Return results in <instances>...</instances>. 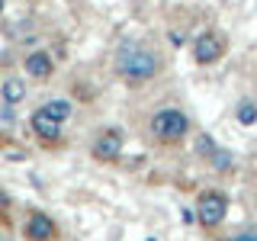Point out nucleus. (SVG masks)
Listing matches in <instances>:
<instances>
[{
    "mask_svg": "<svg viewBox=\"0 0 257 241\" xmlns=\"http://www.w3.org/2000/svg\"><path fill=\"white\" fill-rule=\"evenodd\" d=\"M26 235L29 238H52L55 235V225H52V219H48V215H42V212H36L32 215V219L26 222Z\"/></svg>",
    "mask_w": 257,
    "mask_h": 241,
    "instance_id": "7",
    "label": "nucleus"
},
{
    "mask_svg": "<svg viewBox=\"0 0 257 241\" xmlns=\"http://www.w3.org/2000/svg\"><path fill=\"white\" fill-rule=\"evenodd\" d=\"M187 129H190V123H187V116H183L180 109H161V112L151 116V135L161 139V142L183 139V135H187Z\"/></svg>",
    "mask_w": 257,
    "mask_h": 241,
    "instance_id": "2",
    "label": "nucleus"
},
{
    "mask_svg": "<svg viewBox=\"0 0 257 241\" xmlns=\"http://www.w3.org/2000/svg\"><path fill=\"white\" fill-rule=\"evenodd\" d=\"M4 212H7V199L0 196V219H4Z\"/></svg>",
    "mask_w": 257,
    "mask_h": 241,
    "instance_id": "14",
    "label": "nucleus"
},
{
    "mask_svg": "<svg viewBox=\"0 0 257 241\" xmlns=\"http://www.w3.org/2000/svg\"><path fill=\"white\" fill-rule=\"evenodd\" d=\"M26 71L32 77H48L52 74V58H48L45 52H32L26 58Z\"/></svg>",
    "mask_w": 257,
    "mask_h": 241,
    "instance_id": "8",
    "label": "nucleus"
},
{
    "mask_svg": "<svg viewBox=\"0 0 257 241\" xmlns=\"http://www.w3.org/2000/svg\"><path fill=\"white\" fill-rule=\"evenodd\" d=\"M32 129H36V135H42L45 142H52V139L61 135V119H55L52 112L39 109V112H32Z\"/></svg>",
    "mask_w": 257,
    "mask_h": 241,
    "instance_id": "4",
    "label": "nucleus"
},
{
    "mask_svg": "<svg viewBox=\"0 0 257 241\" xmlns=\"http://www.w3.org/2000/svg\"><path fill=\"white\" fill-rule=\"evenodd\" d=\"M193 219H196V209H183V222H187V225H190Z\"/></svg>",
    "mask_w": 257,
    "mask_h": 241,
    "instance_id": "13",
    "label": "nucleus"
},
{
    "mask_svg": "<svg viewBox=\"0 0 257 241\" xmlns=\"http://www.w3.org/2000/svg\"><path fill=\"white\" fill-rule=\"evenodd\" d=\"M219 52H222V45H219V39L215 36H199L196 39V61L199 64H212L215 58H219Z\"/></svg>",
    "mask_w": 257,
    "mask_h": 241,
    "instance_id": "6",
    "label": "nucleus"
},
{
    "mask_svg": "<svg viewBox=\"0 0 257 241\" xmlns=\"http://www.w3.org/2000/svg\"><path fill=\"white\" fill-rule=\"evenodd\" d=\"M42 109H45V112H52L55 119H61V123H64V119L71 116V109H74V106H71V100H48Z\"/></svg>",
    "mask_w": 257,
    "mask_h": 241,
    "instance_id": "10",
    "label": "nucleus"
},
{
    "mask_svg": "<svg viewBox=\"0 0 257 241\" xmlns=\"http://www.w3.org/2000/svg\"><path fill=\"white\" fill-rule=\"evenodd\" d=\"M209 161H212L219 171H228V164H231V155L228 151H219V148H212V155H209Z\"/></svg>",
    "mask_w": 257,
    "mask_h": 241,
    "instance_id": "12",
    "label": "nucleus"
},
{
    "mask_svg": "<svg viewBox=\"0 0 257 241\" xmlns=\"http://www.w3.org/2000/svg\"><path fill=\"white\" fill-rule=\"evenodd\" d=\"M119 151H122V135H119V129H112V132H103V139L93 145V155L100 158V161L119 158Z\"/></svg>",
    "mask_w": 257,
    "mask_h": 241,
    "instance_id": "5",
    "label": "nucleus"
},
{
    "mask_svg": "<svg viewBox=\"0 0 257 241\" xmlns=\"http://www.w3.org/2000/svg\"><path fill=\"white\" fill-rule=\"evenodd\" d=\"M0 7H4V0H0Z\"/></svg>",
    "mask_w": 257,
    "mask_h": 241,
    "instance_id": "15",
    "label": "nucleus"
},
{
    "mask_svg": "<svg viewBox=\"0 0 257 241\" xmlns=\"http://www.w3.org/2000/svg\"><path fill=\"white\" fill-rule=\"evenodd\" d=\"M225 212H228V203H225V196H219V193H203V196H199L196 219L203 222L206 228L219 225V222L225 219Z\"/></svg>",
    "mask_w": 257,
    "mask_h": 241,
    "instance_id": "3",
    "label": "nucleus"
},
{
    "mask_svg": "<svg viewBox=\"0 0 257 241\" xmlns=\"http://www.w3.org/2000/svg\"><path fill=\"white\" fill-rule=\"evenodd\" d=\"M119 74H122L125 80H132V84H142V80L155 77L158 74V58L155 52H148V48H122L119 52V61H116Z\"/></svg>",
    "mask_w": 257,
    "mask_h": 241,
    "instance_id": "1",
    "label": "nucleus"
},
{
    "mask_svg": "<svg viewBox=\"0 0 257 241\" xmlns=\"http://www.w3.org/2000/svg\"><path fill=\"white\" fill-rule=\"evenodd\" d=\"M0 93H4V103H20L23 96H26V84H23L20 77H10L4 87H0Z\"/></svg>",
    "mask_w": 257,
    "mask_h": 241,
    "instance_id": "9",
    "label": "nucleus"
},
{
    "mask_svg": "<svg viewBox=\"0 0 257 241\" xmlns=\"http://www.w3.org/2000/svg\"><path fill=\"white\" fill-rule=\"evenodd\" d=\"M238 123L241 126L257 123V106H254V103H241V106H238Z\"/></svg>",
    "mask_w": 257,
    "mask_h": 241,
    "instance_id": "11",
    "label": "nucleus"
}]
</instances>
